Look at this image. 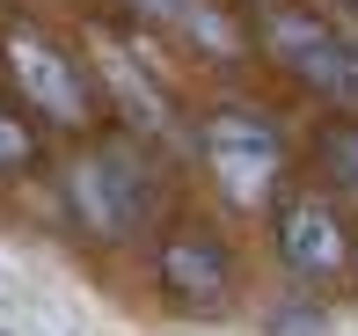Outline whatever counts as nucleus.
<instances>
[{
  "label": "nucleus",
  "mask_w": 358,
  "mask_h": 336,
  "mask_svg": "<svg viewBox=\"0 0 358 336\" xmlns=\"http://www.w3.org/2000/svg\"><path fill=\"white\" fill-rule=\"evenodd\" d=\"M117 8L139 15V22H154V29H176L183 44H198V52H213V59H249V44H241L234 15H227L220 0H117Z\"/></svg>",
  "instance_id": "nucleus-7"
},
{
  "label": "nucleus",
  "mask_w": 358,
  "mask_h": 336,
  "mask_svg": "<svg viewBox=\"0 0 358 336\" xmlns=\"http://www.w3.org/2000/svg\"><path fill=\"white\" fill-rule=\"evenodd\" d=\"M315 161H322V175H329L344 198H358V117H329L315 132Z\"/></svg>",
  "instance_id": "nucleus-9"
},
{
  "label": "nucleus",
  "mask_w": 358,
  "mask_h": 336,
  "mask_svg": "<svg viewBox=\"0 0 358 336\" xmlns=\"http://www.w3.org/2000/svg\"><path fill=\"white\" fill-rule=\"evenodd\" d=\"M278 256H285L292 278H307V285H336V278H344L358 242H351L344 212H336V198H322V190L285 198L278 205Z\"/></svg>",
  "instance_id": "nucleus-6"
},
{
  "label": "nucleus",
  "mask_w": 358,
  "mask_h": 336,
  "mask_svg": "<svg viewBox=\"0 0 358 336\" xmlns=\"http://www.w3.org/2000/svg\"><path fill=\"white\" fill-rule=\"evenodd\" d=\"M351 8H358V0H351Z\"/></svg>",
  "instance_id": "nucleus-12"
},
{
  "label": "nucleus",
  "mask_w": 358,
  "mask_h": 336,
  "mask_svg": "<svg viewBox=\"0 0 358 336\" xmlns=\"http://www.w3.org/2000/svg\"><path fill=\"white\" fill-rule=\"evenodd\" d=\"M37 161H44L37 124H29L22 110H8V103H0V175H29Z\"/></svg>",
  "instance_id": "nucleus-10"
},
{
  "label": "nucleus",
  "mask_w": 358,
  "mask_h": 336,
  "mask_svg": "<svg viewBox=\"0 0 358 336\" xmlns=\"http://www.w3.org/2000/svg\"><path fill=\"white\" fill-rule=\"evenodd\" d=\"M234 8H256V15H278V8H292V0H234Z\"/></svg>",
  "instance_id": "nucleus-11"
},
{
  "label": "nucleus",
  "mask_w": 358,
  "mask_h": 336,
  "mask_svg": "<svg viewBox=\"0 0 358 336\" xmlns=\"http://www.w3.org/2000/svg\"><path fill=\"white\" fill-rule=\"evenodd\" d=\"M154 285L161 300H169L176 314H227V300H234V263H227V249L213 242V234L198 227H169L154 249Z\"/></svg>",
  "instance_id": "nucleus-5"
},
{
  "label": "nucleus",
  "mask_w": 358,
  "mask_h": 336,
  "mask_svg": "<svg viewBox=\"0 0 358 336\" xmlns=\"http://www.w3.org/2000/svg\"><path fill=\"white\" fill-rule=\"evenodd\" d=\"M256 44L278 73H292L300 88H315L322 103L358 110V44L351 29H336L329 15L315 8H278V15H256Z\"/></svg>",
  "instance_id": "nucleus-4"
},
{
  "label": "nucleus",
  "mask_w": 358,
  "mask_h": 336,
  "mask_svg": "<svg viewBox=\"0 0 358 336\" xmlns=\"http://www.w3.org/2000/svg\"><path fill=\"white\" fill-rule=\"evenodd\" d=\"M198 154H205V168H213L220 198L234 212H264L285 183V139L256 103H220L198 124Z\"/></svg>",
  "instance_id": "nucleus-2"
},
{
  "label": "nucleus",
  "mask_w": 358,
  "mask_h": 336,
  "mask_svg": "<svg viewBox=\"0 0 358 336\" xmlns=\"http://www.w3.org/2000/svg\"><path fill=\"white\" fill-rule=\"evenodd\" d=\"M0 73L22 95V110L44 117L52 132H88L95 124V73L66 37H52L37 22H8L0 29Z\"/></svg>",
  "instance_id": "nucleus-1"
},
{
  "label": "nucleus",
  "mask_w": 358,
  "mask_h": 336,
  "mask_svg": "<svg viewBox=\"0 0 358 336\" xmlns=\"http://www.w3.org/2000/svg\"><path fill=\"white\" fill-rule=\"evenodd\" d=\"M95 73L110 81V95H117L124 124H139V132H169V95H161L154 81H146V66H132V52H117V44H95Z\"/></svg>",
  "instance_id": "nucleus-8"
},
{
  "label": "nucleus",
  "mask_w": 358,
  "mask_h": 336,
  "mask_svg": "<svg viewBox=\"0 0 358 336\" xmlns=\"http://www.w3.org/2000/svg\"><path fill=\"white\" fill-rule=\"evenodd\" d=\"M59 190H66L73 219L95 242H132L154 219V175H146V161L132 147H80L59 168Z\"/></svg>",
  "instance_id": "nucleus-3"
}]
</instances>
